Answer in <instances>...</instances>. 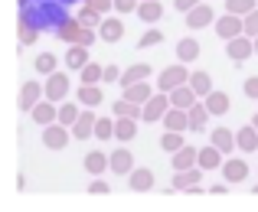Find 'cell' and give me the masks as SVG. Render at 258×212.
I'll return each instance as SVG.
<instances>
[{
	"instance_id": "obj_9",
	"label": "cell",
	"mask_w": 258,
	"mask_h": 212,
	"mask_svg": "<svg viewBox=\"0 0 258 212\" xmlns=\"http://www.w3.org/2000/svg\"><path fill=\"white\" fill-rule=\"evenodd\" d=\"M95 124H98V114L88 108V111L79 114V121L72 124V137H79V140H85V137H95Z\"/></svg>"
},
{
	"instance_id": "obj_46",
	"label": "cell",
	"mask_w": 258,
	"mask_h": 212,
	"mask_svg": "<svg viewBox=\"0 0 258 212\" xmlns=\"http://www.w3.org/2000/svg\"><path fill=\"white\" fill-rule=\"evenodd\" d=\"M92 10H98V13H108V10H114V0H85Z\"/></svg>"
},
{
	"instance_id": "obj_4",
	"label": "cell",
	"mask_w": 258,
	"mask_h": 212,
	"mask_svg": "<svg viewBox=\"0 0 258 212\" xmlns=\"http://www.w3.org/2000/svg\"><path fill=\"white\" fill-rule=\"evenodd\" d=\"M69 137H72V127L59 124V121H52V124L43 127V144H46L49 150H62L66 144H69Z\"/></svg>"
},
{
	"instance_id": "obj_11",
	"label": "cell",
	"mask_w": 258,
	"mask_h": 212,
	"mask_svg": "<svg viewBox=\"0 0 258 212\" xmlns=\"http://www.w3.org/2000/svg\"><path fill=\"white\" fill-rule=\"evenodd\" d=\"M209 23H216V13H213L209 4H200L186 13V26H193V30H203V26H209Z\"/></svg>"
},
{
	"instance_id": "obj_23",
	"label": "cell",
	"mask_w": 258,
	"mask_h": 212,
	"mask_svg": "<svg viewBox=\"0 0 258 212\" xmlns=\"http://www.w3.org/2000/svg\"><path fill=\"white\" fill-rule=\"evenodd\" d=\"M222 163L226 160H222V150L216 147V144H209L206 150H200V167L203 170H222Z\"/></svg>"
},
{
	"instance_id": "obj_22",
	"label": "cell",
	"mask_w": 258,
	"mask_h": 212,
	"mask_svg": "<svg viewBox=\"0 0 258 212\" xmlns=\"http://www.w3.org/2000/svg\"><path fill=\"white\" fill-rule=\"evenodd\" d=\"M131 170H134V157L127 154L124 147H121V150H114V154H111V173H118V176H127Z\"/></svg>"
},
{
	"instance_id": "obj_6",
	"label": "cell",
	"mask_w": 258,
	"mask_h": 212,
	"mask_svg": "<svg viewBox=\"0 0 258 212\" xmlns=\"http://www.w3.org/2000/svg\"><path fill=\"white\" fill-rule=\"evenodd\" d=\"M216 33H219L222 39L242 36V33H245V17H239V13H229V10H226V17L216 20Z\"/></svg>"
},
{
	"instance_id": "obj_24",
	"label": "cell",
	"mask_w": 258,
	"mask_h": 212,
	"mask_svg": "<svg viewBox=\"0 0 258 212\" xmlns=\"http://www.w3.org/2000/svg\"><path fill=\"white\" fill-rule=\"evenodd\" d=\"M66 65H69L72 72L85 69V65H88V46H79V43H72V49L66 52Z\"/></svg>"
},
{
	"instance_id": "obj_38",
	"label": "cell",
	"mask_w": 258,
	"mask_h": 212,
	"mask_svg": "<svg viewBox=\"0 0 258 212\" xmlns=\"http://www.w3.org/2000/svg\"><path fill=\"white\" fill-rule=\"evenodd\" d=\"M160 147L170 150V154H176L180 147H186V144H183V131H167L164 137H160Z\"/></svg>"
},
{
	"instance_id": "obj_27",
	"label": "cell",
	"mask_w": 258,
	"mask_h": 212,
	"mask_svg": "<svg viewBox=\"0 0 258 212\" xmlns=\"http://www.w3.org/2000/svg\"><path fill=\"white\" fill-rule=\"evenodd\" d=\"M186 111H189V131H203V127H206V121H209L206 101H196L193 108H186Z\"/></svg>"
},
{
	"instance_id": "obj_31",
	"label": "cell",
	"mask_w": 258,
	"mask_h": 212,
	"mask_svg": "<svg viewBox=\"0 0 258 212\" xmlns=\"http://www.w3.org/2000/svg\"><path fill=\"white\" fill-rule=\"evenodd\" d=\"M138 134V118H118L114 121V137L118 140H134Z\"/></svg>"
},
{
	"instance_id": "obj_21",
	"label": "cell",
	"mask_w": 258,
	"mask_h": 212,
	"mask_svg": "<svg viewBox=\"0 0 258 212\" xmlns=\"http://www.w3.org/2000/svg\"><path fill=\"white\" fill-rule=\"evenodd\" d=\"M196 98H200V95L189 88V82L170 92V105H173V108H193V105H196Z\"/></svg>"
},
{
	"instance_id": "obj_2",
	"label": "cell",
	"mask_w": 258,
	"mask_h": 212,
	"mask_svg": "<svg viewBox=\"0 0 258 212\" xmlns=\"http://www.w3.org/2000/svg\"><path fill=\"white\" fill-rule=\"evenodd\" d=\"M186 82H189L186 62H176V65H167V69L160 72V79H157V92H167V95H170L173 88L186 85Z\"/></svg>"
},
{
	"instance_id": "obj_18",
	"label": "cell",
	"mask_w": 258,
	"mask_h": 212,
	"mask_svg": "<svg viewBox=\"0 0 258 212\" xmlns=\"http://www.w3.org/2000/svg\"><path fill=\"white\" fill-rule=\"evenodd\" d=\"M248 176V163L245 160H226L222 163V180H229V183H239V180H245Z\"/></svg>"
},
{
	"instance_id": "obj_49",
	"label": "cell",
	"mask_w": 258,
	"mask_h": 212,
	"mask_svg": "<svg viewBox=\"0 0 258 212\" xmlns=\"http://www.w3.org/2000/svg\"><path fill=\"white\" fill-rule=\"evenodd\" d=\"M121 75L124 72H121L118 65H105V82H121Z\"/></svg>"
},
{
	"instance_id": "obj_34",
	"label": "cell",
	"mask_w": 258,
	"mask_h": 212,
	"mask_svg": "<svg viewBox=\"0 0 258 212\" xmlns=\"http://www.w3.org/2000/svg\"><path fill=\"white\" fill-rule=\"evenodd\" d=\"M196 56H200V43H196V39H180V43H176V59H180V62H193Z\"/></svg>"
},
{
	"instance_id": "obj_25",
	"label": "cell",
	"mask_w": 258,
	"mask_h": 212,
	"mask_svg": "<svg viewBox=\"0 0 258 212\" xmlns=\"http://www.w3.org/2000/svg\"><path fill=\"white\" fill-rule=\"evenodd\" d=\"M206 170L203 167H189V170H176V180H173V189H189L196 180H203Z\"/></svg>"
},
{
	"instance_id": "obj_5",
	"label": "cell",
	"mask_w": 258,
	"mask_h": 212,
	"mask_svg": "<svg viewBox=\"0 0 258 212\" xmlns=\"http://www.w3.org/2000/svg\"><path fill=\"white\" fill-rule=\"evenodd\" d=\"M226 52H229L232 62H245V59L255 52V39L245 36V33H242V36H232V39H226Z\"/></svg>"
},
{
	"instance_id": "obj_48",
	"label": "cell",
	"mask_w": 258,
	"mask_h": 212,
	"mask_svg": "<svg viewBox=\"0 0 258 212\" xmlns=\"http://www.w3.org/2000/svg\"><path fill=\"white\" fill-rule=\"evenodd\" d=\"M245 95L258 101V75H252V79H245Z\"/></svg>"
},
{
	"instance_id": "obj_17",
	"label": "cell",
	"mask_w": 258,
	"mask_h": 212,
	"mask_svg": "<svg viewBox=\"0 0 258 212\" xmlns=\"http://www.w3.org/2000/svg\"><path fill=\"white\" fill-rule=\"evenodd\" d=\"M189 167H200V150L186 144L173 154V170H189Z\"/></svg>"
},
{
	"instance_id": "obj_10",
	"label": "cell",
	"mask_w": 258,
	"mask_h": 212,
	"mask_svg": "<svg viewBox=\"0 0 258 212\" xmlns=\"http://www.w3.org/2000/svg\"><path fill=\"white\" fill-rule=\"evenodd\" d=\"M127 186H131L134 193H147V189H154V173L147 167H134L131 173H127Z\"/></svg>"
},
{
	"instance_id": "obj_19",
	"label": "cell",
	"mask_w": 258,
	"mask_h": 212,
	"mask_svg": "<svg viewBox=\"0 0 258 212\" xmlns=\"http://www.w3.org/2000/svg\"><path fill=\"white\" fill-rule=\"evenodd\" d=\"M209 144H216L222 154H232V150L239 147V144H235V134L229 131V127H216V131L209 134Z\"/></svg>"
},
{
	"instance_id": "obj_39",
	"label": "cell",
	"mask_w": 258,
	"mask_h": 212,
	"mask_svg": "<svg viewBox=\"0 0 258 212\" xmlns=\"http://www.w3.org/2000/svg\"><path fill=\"white\" fill-rule=\"evenodd\" d=\"M33 65H36L39 75H52V72H56V56H52V52H39Z\"/></svg>"
},
{
	"instance_id": "obj_29",
	"label": "cell",
	"mask_w": 258,
	"mask_h": 212,
	"mask_svg": "<svg viewBox=\"0 0 258 212\" xmlns=\"http://www.w3.org/2000/svg\"><path fill=\"white\" fill-rule=\"evenodd\" d=\"M203 101H206L209 114H226V111H229V95H226V92H216V88H213V92H209Z\"/></svg>"
},
{
	"instance_id": "obj_45",
	"label": "cell",
	"mask_w": 258,
	"mask_h": 212,
	"mask_svg": "<svg viewBox=\"0 0 258 212\" xmlns=\"http://www.w3.org/2000/svg\"><path fill=\"white\" fill-rule=\"evenodd\" d=\"M141 7V0H114V10L118 13H131V10H138Z\"/></svg>"
},
{
	"instance_id": "obj_51",
	"label": "cell",
	"mask_w": 258,
	"mask_h": 212,
	"mask_svg": "<svg viewBox=\"0 0 258 212\" xmlns=\"http://www.w3.org/2000/svg\"><path fill=\"white\" fill-rule=\"evenodd\" d=\"M255 56H258V36H255Z\"/></svg>"
},
{
	"instance_id": "obj_53",
	"label": "cell",
	"mask_w": 258,
	"mask_h": 212,
	"mask_svg": "<svg viewBox=\"0 0 258 212\" xmlns=\"http://www.w3.org/2000/svg\"><path fill=\"white\" fill-rule=\"evenodd\" d=\"M252 193H255V196H258V186H252Z\"/></svg>"
},
{
	"instance_id": "obj_47",
	"label": "cell",
	"mask_w": 258,
	"mask_h": 212,
	"mask_svg": "<svg viewBox=\"0 0 258 212\" xmlns=\"http://www.w3.org/2000/svg\"><path fill=\"white\" fill-rule=\"evenodd\" d=\"M200 4H203V0H173V7H176L180 13H189L193 7H200Z\"/></svg>"
},
{
	"instance_id": "obj_30",
	"label": "cell",
	"mask_w": 258,
	"mask_h": 212,
	"mask_svg": "<svg viewBox=\"0 0 258 212\" xmlns=\"http://www.w3.org/2000/svg\"><path fill=\"white\" fill-rule=\"evenodd\" d=\"M189 88H193L200 98H206V95L213 92V79H209V72H189Z\"/></svg>"
},
{
	"instance_id": "obj_28",
	"label": "cell",
	"mask_w": 258,
	"mask_h": 212,
	"mask_svg": "<svg viewBox=\"0 0 258 212\" xmlns=\"http://www.w3.org/2000/svg\"><path fill=\"white\" fill-rule=\"evenodd\" d=\"M147 75H151V65H147V62H134L131 69L121 75V88H131L134 82H144Z\"/></svg>"
},
{
	"instance_id": "obj_3",
	"label": "cell",
	"mask_w": 258,
	"mask_h": 212,
	"mask_svg": "<svg viewBox=\"0 0 258 212\" xmlns=\"http://www.w3.org/2000/svg\"><path fill=\"white\" fill-rule=\"evenodd\" d=\"M170 95H167V92H157V95H151V98H147L144 101V118H141V121H151V124H154V121H164V114L167 111H170Z\"/></svg>"
},
{
	"instance_id": "obj_13",
	"label": "cell",
	"mask_w": 258,
	"mask_h": 212,
	"mask_svg": "<svg viewBox=\"0 0 258 212\" xmlns=\"http://www.w3.org/2000/svg\"><path fill=\"white\" fill-rule=\"evenodd\" d=\"M105 170H111V154H101V150L85 154V173L98 176V173H105Z\"/></svg>"
},
{
	"instance_id": "obj_26",
	"label": "cell",
	"mask_w": 258,
	"mask_h": 212,
	"mask_svg": "<svg viewBox=\"0 0 258 212\" xmlns=\"http://www.w3.org/2000/svg\"><path fill=\"white\" fill-rule=\"evenodd\" d=\"M138 17L144 20V23H157V20L164 17V7H160V0H141Z\"/></svg>"
},
{
	"instance_id": "obj_16",
	"label": "cell",
	"mask_w": 258,
	"mask_h": 212,
	"mask_svg": "<svg viewBox=\"0 0 258 212\" xmlns=\"http://www.w3.org/2000/svg\"><path fill=\"white\" fill-rule=\"evenodd\" d=\"M82 30H85V23H82V20H66V23L62 26H59V30H56V39H62V43H79V36H82Z\"/></svg>"
},
{
	"instance_id": "obj_32",
	"label": "cell",
	"mask_w": 258,
	"mask_h": 212,
	"mask_svg": "<svg viewBox=\"0 0 258 212\" xmlns=\"http://www.w3.org/2000/svg\"><path fill=\"white\" fill-rule=\"evenodd\" d=\"M79 101H82L85 108H95V105L105 101V95H101L98 85H79Z\"/></svg>"
},
{
	"instance_id": "obj_1",
	"label": "cell",
	"mask_w": 258,
	"mask_h": 212,
	"mask_svg": "<svg viewBox=\"0 0 258 212\" xmlns=\"http://www.w3.org/2000/svg\"><path fill=\"white\" fill-rule=\"evenodd\" d=\"M69 4L62 0H30V4L20 10V20L33 23L36 30H59V26L69 20Z\"/></svg>"
},
{
	"instance_id": "obj_7",
	"label": "cell",
	"mask_w": 258,
	"mask_h": 212,
	"mask_svg": "<svg viewBox=\"0 0 258 212\" xmlns=\"http://www.w3.org/2000/svg\"><path fill=\"white\" fill-rule=\"evenodd\" d=\"M66 95H69V75H62V72L46 75V98L49 101H62Z\"/></svg>"
},
{
	"instance_id": "obj_37",
	"label": "cell",
	"mask_w": 258,
	"mask_h": 212,
	"mask_svg": "<svg viewBox=\"0 0 258 212\" xmlns=\"http://www.w3.org/2000/svg\"><path fill=\"white\" fill-rule=\"evenodd\" d=\"M258 7V0H226V10L229 13H239V17H248Z\"/></svg>"
},
{
	"instance_id": "obj_33",
	"label": "cell",
	"mask_w": 258,
	"mask_h": 212,
	"mask_svg": "<svg viewBox=\"0 0 258 212\" xmlns=\"http://www.w3.org/2000/svg\"><path fill=\"white\" fill-rule=\"evenodd\" d=\"M151 95H154V88H151V85H147V79H144V82H134V85H131V88H124V98H131V101H138V105H144V101H147V98H151Z\"/></svg>"
},
{
	"instance_id": "obj_40",
	"label": "cell",
	"mask_w": 258,
	"mask_h": 212,
	"mask_svg": "<svg viewBox=\"0 0 258 212\" xmlns=\"http://www.w3.org/2000/svg\"><path fill=\"white\" fill-rule=\"evenodd\" d=\"M79 20H82L85 26H101L105 23V13H98V10H92V7H82V10H79Z\"/></svg>"
},
{
	"instance_id": "obj_42",
	"label": "cell",
	"mask_w": 258,
	"mask_h": 212,
	"mask_svg": "<svg viewBox=\"0 0 258 212\" xmlns=\"http://www.w3.org/2000/svg\"><path fill=\"white\" fill-rule=\"evenodd\" d=\"M36 36H39V30L33 23H26V20H20V43L23 46H30V43H36Z\"/></svg>"
},
{
	"instance_id": "obj_43",
	"label": "cell",
	"mask_w": 258,
	"mask_h": 212,
	"mask_svg": "<svg viewBox=\"0 0 258 212\" xmlns=\"http://www.w3.org/2000/svg\"><path fill=\"white\" fill-rule=\"evenodd\" d=\"M160 43H164V33H160V30H147L144 33V36H141V49H151V46H160Z\"/></svg>"
},
{
	"instance_id": "obj_8",
	"label": "cell",
	"mask_w": 258,
	"mask_h": 212,
	"mask_svg": "<svg viewBox=\"0 0 258 212\" xmlns=\"http://www.w3.org/2000/svg\"><path fill=\"white\" fill-rule=\"evenodd\" d=\"M30 114H33V121H36L39 127H46V124H52V121H59V108H56V101H36V105L30 108Z\"/></svg>"
},
{
	"instance_id": "obj_50",
	"label": "cell",
	"mask_w": 258,
	"mask_h": 212,
	"mask_svg": "<svg viewBox=\"0 0 258 212\" xmlns=\"http://www.w3.org/2000/svg\"><path fill=\"white\" fill-rule=\"evenodd\" d=\"M88 193H95V196H101V193H105V196H108V183H101V180H95V183H92V186H88Z\"/></svg>"
},
{
	"instance_id": "obj_36",
	"label": "cell",
	"mask_w": 258,
	"mask_h": 212,
	"mask_svg": "<svg viewBox=\"0 0 258 212\" xmlns=\"http://www.w3.org/2000/svg\"><path fill=\"white\" fill-rule=\"evenodd\" d=\"M79 114H82V111H79V108L72 105V101H66V105H59V124L72 127V124L79 121Z\"/></svg>"
},
{
	"instance_id": "obj_52",
	"label": "cell",
	"mask_w": 258,
	"mask_h": 212,
	"mask_svg": "<svg viewBox=\"0 0 258 212\" xmlns=\"http://www.w3.org/2000/svg\"><path fill=\"white\" fill-rule=\"evenodd\" d=\"M252 124H255V127H258V114H255V118H252Z\"/></svg>"
},
{
	"instance_id": "obj_12",
	"label": "cell",
	"mask_w": 258,
	"mask_h": 212,
	"mask_svg": "<svg viewBox=\"0 0 258 212\" xmlns=\"http://www.w3.org/2000/svg\"><path fill=\"white\" fill-rule=\"evenodd\" d=\"M39 98H46V85H39V82H26L23 88H20V108H33Z\"/></svg>"
},
{
	"instance_id": "obj_44",
	"label": "cell",
	"mask_w": 258,
	"mask_h": 212,
	"mask_svg": "<svg viewBox=\"0 0 258 212\" xmlns=\"http://www.w3.org/2000/svg\"><path fill=\"white\" fill-rule=\"evenodd\" d=\"M245 36H252V39L258 36V7L245 17Z\"/></svg>"
},
{
	"instance_id": "obj_35",
	"label": "cell",
	"mask_w": 258,
	"mask_h": 212,
	"mask_svg": "<svg viewBox=\"0 0 258 212\" xmlns=\"http://www.w3.org/2000/svg\"><path fill=\"white\" fill-rule=\"evenodd\" d=\"M79 79H82V85H98V82H105V69L88 62L85 69H79Z\"/></svg>"
},
{
	"instance_id": "obj_15",
	"label": "cell",
	"mask_w": 258,
	"mask_h": 212,
	"mask_svg": "<svg viewBox=\"0 0 258 212\" xmlns=\"http://www.w3.org/2000/svg\"><path fill=\"white\" fill-rule=\"evenodd\" d=\"M160 124H164L167 131H186V127H189V111H186V108H170Z\"/></svg>"
},
{
	"instance_id": "obj_14",
	"label": "cell",
	"mask_w": 258,
	"mask_h": 212,
	"mask_svg": "<svg viewBox=\"0 0 258 212\" xmlns=\"http://www.w3.org/2000/svg\"><path fill=\"white\" fill-rule=\"evenodd\" d=\"M235 144H239L242 154H255V150H258V127L255 124L239 127V131H235Z\"/></svg>"
},
{
	"instance_id": "obj_20",
	"label": "cell",
	"mask_w": 258,
	"mask_h": 212,
	"mask_svg": "<svg viewBox=\"0 0 258 212\" xmlns=\"http://www.w3.org/2000/svg\"><path fill=\"white\" fill-rule=\"evenodd\" d=\"M98 36H101V43H118V39L124 36V23H121V20H108L105 17V23L98 26Z\"/></svg>"
},
{
	"instance_id": "obj_41",
	"label": "cell",
	"mask_w": 258,
	"mask_h": 212,
	"mask_svg": "<svg viewBox=\"0 0 258 212\" xmlns=\"http://www.w3.org/2000/svg\"><path fill=\"white\" fill-rule=\"evenodd\" d=\"M95 137H98V140L114 137V121L111 118H98V124H95Z\"/></svg>"
}]
</instances>
